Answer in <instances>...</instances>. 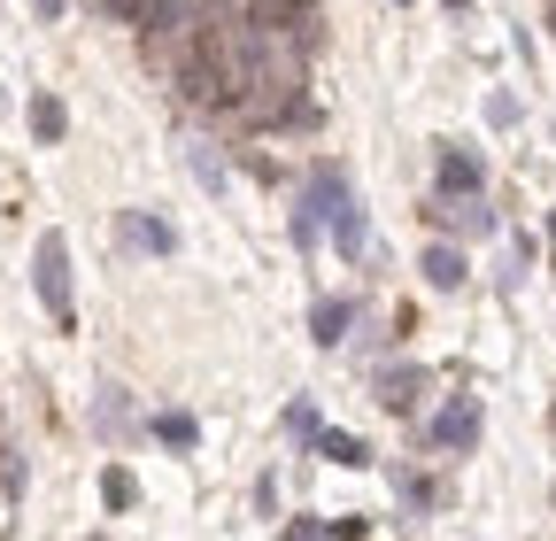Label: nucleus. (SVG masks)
Here are the masks:
<instances>
[{
    "label": "nucleus",
    "instance_id": "423d86ee",
    "mask_svg": "<svg viewBox=\"0 0 556 541\" xmlns=\"http://www.w3.org/2000/svg\"><path fill=\"white\" fill-rule=\"evenodd\" d=\"M116 248H124V255H148V263H178V255H186V232L170 225V210L131 201V210H116Z\"/></svg>",
    "mask_w": 556,
    "mask_h": 541
},
{
    "label": "nucleus",
    "instance_id": "aec40b11",
    "mask_svg": "<svg viewBox=\"0 0 556 541\" xmlns=\"http://www.w3.org/2000/svg\"><path fill=\"white\" fill-rule=\"evenodd\" d=\"M248 503H255V518L270 526L278 511H287V488H278V471H255V488H248Z\"/></svg>",
    "mask_w": 556,
    "mask_h": 541
},
{
    "label": "nucleus",
    "instance_id": "4468645a",
    "mask_svg": "<svg viewBox=\"0 0 556 541\" xmlns=\"http://www.w3.org/2000/svg\"><path fill=\"white\" fill-rule=\"evenodd\" d=\"M309 456L332 464V471H371V464H379V449H371L364 433H348V426H317V433H309Z\"/></svg>",
    "mask_w": 556,
    "mask_h": 541
},
{
    "label": "nucleus",
    "instance_id": "6e6552de",
    "mask_svg": "<svg viewBox=\"0 0 556 541\" xmlns=\"http://www.w3.org/2000/svg\"><path fill=\"white\" fill-rule=\"evenodd\" d=\"M139 402H131V387L124 379H93V402H86V426H93V441H109V449H124V441H139Z\"/></svg>",
    "mask_w": 556,
    "mask_h": 541
},
{
    "label": "nucleus",
    "instance_id": "2eb2a0df",
    "mask_svg": "<svg viewBox=\"0 0 556 541\" xmlns=\"http://www.w3.org/2000/svg\"><path fill=\"white\" fill-rule=\"evenodd\" d=\"M24 124H31L39 148H62V140H70V109H62V93L31 86V93H24Z\"/></svg>",
    "mask_w": 556,
    "mask_h": 541
},
{
    "label": "nucleus",
    "instance_id": "ddd939ff",
    "mask_svg": "<svg viewBox=\"0 0 556 541\" xmlns=\"http://www.w3.org/2000/svg\"><path fill=\"white\" fill-rule=\"evenodd\" d=\"M139 441H155L163 456H193L201 449V418L186 411V402H155V411L139 418Z\"/></svg>",
    "mask_w": 556,
    "mask_h": 541
},
{
    "label": "nucleus",
    "instance_id": "dca6fc26",
    "mask_svg": "<svg viewBox=\"0 0 556 541\" xmlns=\"http://www.w3.org/2000/svg\"><path fill=\"white\" fill-rule=\"evenodd\" d=\"M325 426V411H317V394H287V411H278V433H287L294 449H309V433Z\"/></svg>",
    "mask_w": 556,
    "mask_h": 541
},
{
    "label": "nucleus",
    "instance_id": "f257e3e1",
    "mask_svg": "<svg viewBox=\"0 0 556 541\" xmlns=\"http://www.w3.org/2000/svg\"><path fill=\"white\" fill-rule=\"evenodd\" d=\"M294 201L317 217V240L332 248V263H371V210H364V193H356V171L317 155L294 186Z\"/></svg>",
    "mask_w": 556,
    "mask_h": 541
},
{
    "label": "nucleus",
    "instance_id": "c85d7f7f",
    "mask_svg": "<svg viewBox=\"0 0 556 541\" xmlns=\"http://www.w3.org/2000/svg\"><path fill=\"white\" fill-rule=\"evenodd\" d=\"M548 503H556V488H548Z\"/></svg>",
    "mask_w": 556,
    "mask_h": 541
},
{
    "label": "nucleus",
    "instance_id": "6ab92c4d",
    "mask_svg": "<svg viewBox=\"0 0 556 541\" xmlns=\"http://www.w3.org/2000/svg\"><path fill=\"white\" fill-rule=\"evenodd\" d=\"M287 240H294V255H309V263L325 255V240H317V217L302 210V201H287Z\"/></svg>",
    "mask_w": 556,
    "mask_h": 541
},
{
    "label": "nucleus",
    "instance_id": "393cba45",
    "mask_svg": "<svg viewBox=\"0 0 556 541\" xmlns=\"http://www.w3.org/2000/svg\"><path fill=\"white\" fill-rule=\"evenodd\" d=\"M441 9H448V16H471V0H441Z\"/></svg>",
    "mask_w": 556,
    "mask_h": 541
},
{
    "label": "nucleus",
    "instance_id": "f3484780",
    "mask_svg": "<svg viewBox=\"0 0 556 541\" xmlns=\"http://www.w3.org/2000/svg\"><path fill=\"white\" fill-rule=\"evenodd\" d=\"M101 511H139V471L131 464H101Z\"/></svg>",
    "mask_w": 556,
    "mask_h": 541
},
{
    "label": "nucleus",
    "instance_id": "9d476101",
    "mask_svg": "<svg viewBox=\"0 0 556 541\" xmlns=\"http://www.w3.org/2000/svg\"><path fill=\"white\" fill-rule=\"evenodd\" d=\"M356 325H364V294H317L309 302V349L340 356L348 341H356Z\"/></svg>",
    "mask_w": 556,
    "mask_h": 541
},
{
    "label": "nucleus",
    "instance_id": "a211bd4d",
    "mask_svg": "<svg viewBox=\"0 0 556 541\" xmlns=\"http://www.w3.org/2000/svg\"><path fill=\"white\" fill-rule=\"evenodd\" d=\"M479 116H486V131H518V124H526V101H518L510 86H486Z\"/></svg>",
    "mask_w": 556,
    "mask_h": 541
},
{
    "label": "nucleus",
    "instance_id": "9b49d317",
    "mask_svg": "<svg viewBox=\"0 0 556 541\" xmlns=\"http://www.w3.org/2000/svg\"><path fill=\"white\" fill-rule=\"evenodd\" d=\"M417 287H426V294H471V248L426 240V248H417Z\"/></svg>",
    "mask_w": 556,
    "mask_h": 541
},
{
    "label": "nucleus",
    "instance_id": "1a4fd4ad",
    "mask_svg": "<svg viewBox=\"0 0 556 541\" xmlns=\"http://www.w3.org/2000/svg\"><path fill=\"white\" fill-rule=\"evenodd\" d=\"M433 193H441V201L486 193V155H479L471 140H433Z\"/></svg>",
    "mask_w": 556,
    "mask_h": 541
},
{
    "label": "nucleus",
    "instance_id": "7ed1b4c3",
    "mask_svg": "<svg viewBox=\"0 0 556 541\" xmlns=\"http://www.w3.org/2000/svg\"><path fill=\"white\" fill-rule=\"evenodd\" d=\"M31 294L54 317V332H78V270H70V232L62 225H47L31 240Z\"/></svg>",
    "mask_w": 556,
    "mask_h": 541
},
{
    "label": "nucleus",
    "instance_id": "a878e982",
    "mask_svg": "<svg viewBox=\"0 0 556 541\" xmlns=\"http://www.w3.org/2000/svg\"><path fill=\"white\" fill-rule=\"evenodd\" d=\"M541 240H548V248H556V210H548V225H541Z\"/></svg>",
    "mask_w": 556,
    "mask_h": 541
},
{
    "label": "nucleus",
    "instance_id": "f8f14e48",
    "mask_svg": "<svg viewBox=\"0 0 556 541\" xmlns=\"http://www.w3.org/2000/svg\"><path fill=\"white\" fill-rule=\"evenodd\" d=\"M186 178L208 201H232V148L217 140V131H193V140H186Z\"/></svg>",
    "mask_w": 556,
    "mask_h": 541
},
{
    "label": "nucleus",
    "instance_id": "b1692460",
    "mask_svg": "<svg viewBox=\"0 0 556 541\" xmlns=\"http://www.w3.org/2000/svg\"><path fill=\"white\" fill-rule=\"evenodd\" d=\"M201 16H240V0H193Z\"/></svg>",
    "mask_w": 556,
    "mask_h": 541
},
{
    "label": "nucleus",
    "instance_id": "cd10ccee",
    "mask_svg": "<svg viewBox=\"0 0 556 541\" xmlns=\"http://www.w3.org/2000/svg\"><path fill=\"white\" fill-rule=\"evenodd\" d=\"M548 433H556V411H548Z\"/></svg>",
    "mask_w": 556,
    "mask_h": 541
},
{
    "label": "nucleus",
    "instance_id": "4be33fe9",
    "mask_svg": "<svg viewBox=\"0 0 556 541\" xmlns=\"http://www.w3.org/2000/svg\"><path fill=\"white\" fill-rule=\"evenodd\" d=\"M278 541H325V518H287V533Z\"/></svg>",
    "mask_w": 556,
    "mask_h": 541
},
{
    "label": "nucleus",
    "instance_id": "5701e85b",
    "mask_svg": "<svg viewBox=\"0 0 556 541\" xmlns=\"http://www.w3.org/2000/svg\"><path fill=\"white\" fill-rule=\"evenodd\" d=\"M24 9H31L39 24H62V16H70V0H24Z\"/></svg>",
    "mask_w": 556,
    "mask_h": 541
},
{
    "label": "nucleus",
    "instance_id": "f03ea898",
    "mask_svg": "<svg viewBox=\"0 0 556 541\" xmlns=\"http://www.w3.org/2000/svg\"><path fill=\"white\" fill-rule=\"evenodd\" d=\"M479 441H486V394L471 379H456V394H441V411L417 418V456L464 464V456H479Z\"/></svg>",
    "mask_w": 556,
    "mask_h": 541
},
{
    "label": "nucleus",
    "instance_id": "20e7f679",
    "mask_svg": "<svg viewBox=\"0 0 556 541\" xmlns=\"http://www.w3.org/2000/svg\"><path fill=\"white\" fill-rule=\"evenodd\" d=\"M417 217L433 225V240H456V248L503 240V210H495L486 193H471V201H441V193H426V201H417Z\"/></svg>",
    "mask_w": 556,
    "mask_h": 541
},
{
    "label": "nucleus",
    "instance_id": "39448f33",
    "mask_svg": "<svg viewBox=\"0 0 556 541\" xmlns=\"http://www.w3.org/2000/svg\"><path fill=\"white\" fill-rule=\"evenodd\" d=\"M364 379H371V402H379L387 418H402V426L426 418V387H433V372L417 364V356H379Z\"/></svg>",
    "mask_w": 556,
    "mask_h": 541
},
{
    "label": "nucleus",
    "instance_id": "bb28decb",
    "mask_svg": "<svg viewBox=\"0 0 556 541\" xmlns=\"http://www.w3.org/2000/svg\"><path fill=\"white\" fill-rule=\"evenodd\" d=\"M86 541H109V533H86Z\"/></svg>",
    "mask_w": 556,
    "mask_h": 541
},
{
    "label": "nucleus",
    "instance_id": "0eeeda50",
    "mask_svg": "<svg viewBox=\"0 0 556 541\" xmlns=\"http://www.w3.org/2000/svg\"><path fill=\"white\" fill-rule=\"evenodd\" d=\"M387 488H394V511H402V526H426L441 503H448V488L426 471V456H394L387 464Z\"/></svg>",
    "mask_w": 556,
    "mask_h": 541
},
{
    "label": "nucleus",
    "instance_id": "412c9836",
    "mask_svg": "<svg viewBox=\"0 0 556 541\" xmlns=\"http://www.w3.org/2000/svg\"><path fill=\"white\" fill-rule=\"evenodd\" d=\"M364 533H371V518H332L325 526V541H364Z\"/></svg>",
    "mask_w": 556,
    "mask_h": 541
}]
</instances>
